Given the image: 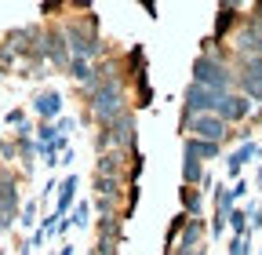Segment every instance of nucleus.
I'll return each mask as SVG.
<instances>
[{"label": "nucleus", "mask_w": 262, "mask_h": 255, "mask_svg": "<svg viewBox=\"0 0 262 255\" xmlns=\"http://www.w3.org/2000/svg\"><path fill=\"white\" fill-rule=\"evenodd\" d=\"M88 255H117V241H106V237H98V244H95Z\"/></svg>", "instance_id": "obj_20"}, {"label": "nucleus", "mask_w": 262, "mask_h": 255, "mask_svg": "<svg viewBox=\"0 0 262 255\" xmlns=\"http://www.w3.org/2000/svg\"><path fill=\"white\" fill-rule=\"evenodd\" d=\"M193 84H201V88H208L215 95H226V91H233V73H229V66L222 58L204 51L201 58L193 62Z\"/></svg>", "instance_id": "obj_2"}, {"label": "nucleus", "mask_w": 262, "mask_h": 255, "mask_svg": "<svg viewBox=\"0 0 262 255\" xmlns=\"http://www.w3.org/2000/svg\"><path fill=\"white\" fill-rule=\"evenodd\" d=\"M44 55L55 62V66L58 70H70V62H73V55H70V44H66V33H62V29H48V33H44Z\"/></svg>", "instance_id": "obj_7"}, {"label": "nucleus", "mask_w": 262, "mask_h": 255, "mask_svg": "<svg viewBox=\"0 0 262 255\" xmlns=\"http://www.w3.org/2000/svg\"><path fill=\"white\" fill-rule=\"evenodd\" d=\"M120 172H124V153L120 150H106L95 164V175H106V179H120Z\"/></svg>", "instance_id": "obj_8"}, {"label": "nucleus", "mask_w": 262, "mask_h": 255, "mask_svg": "<svg viewBox=\"0 0 262 255\" xmlns=\"http://www.w3.org/2000/svg\"><path fill=\"white\" fill-rule=\"evenodd\" d=\"M88 26H91V18H88L84 26H80V22L66 26L62 33H66V44H70V55H73V58H88V62H91L98 51H102V44H98V37L91 33Z\"/></svg>", "instance_id": "obj_3"}, {"label": "nucleus", "mask_w": 262, "mask_h": 255, "mask_svg": "<svg viewBox=\"0 0 262 255\" xmlns=\"http://www.w3.org/2000/svg\"><path fill=\"white\" fill-rule=\"evenodd\" d=\"M95 194L102 201H120V179H106V175H95Z\"/></svg>", "instance_id": "obj_14"}, {"label": "nucleus", "mask_w": 262, "mask_h": 255, "mask_svg": "<svg viewBox=\"0 0 262 255\" xmlns=\"http://www.w3.org/2000/svg\"><path fill=\"white\" fill-rule=\"evenodd\" d=\"M33 219H37V204L29 201V204L22 208V226H33Z\"/></svg>", "instance_id": "obj_21"}, {"label": "nucleus", "mask_w": 262, "mask_h": 255, "mask_svg": "<svg viewBox=\"0 0 262 255\" xmlns=\"http://www.w3.org/2000/svg\"><path fill=\"white\" fill-rule=\"evenodd\" d=\"M258 208H262V204H258Z\"/></svg>", "instance_id": "obj_26"}, {"label": "nucleus", "mask_w": 262, "mask_h": 255, "mask_svg": "<svg viewBox=\"0 0 262 255\" xmlns=\"http://www.w3.org/2000/svg\"><path fill=\"white\" fill-rule=\"evenodd\" d=\"M186 153L196 157V161H215L222 153V146L219 142H201V139H186Z\"/></svg>", "instance_id": "obj_11"}, {"label": "nucleus", "mask_w": 262, "mask_h": 255, "mask_svg": "<svg viewBox=\"0 0 262 255\" xmlns=\"http://www.w3.org/2000/svg\"><path fill=\"white\" fill-rule=\"evenodd\" d=\"M258 182H262V164H258Z\"/></svg>", "instance_id": "obj_24"}, {"label": "nucleus", "mask_w": 262, "mask_h": 255, "mask_svg": "<svg viewBox=\"0 0 262 255\" xmlns=\"http://www.w3.org/2000/svg\"><path fill=\"white\" fill-rule=\"evenodd\" d=\"M77 186H80L77 175H70V179L62 182V189H58V208H55L58 219H66V211H70V204H73V197H77Z\"/></svg>", "instance_id": "obj_12"}, {"label": "nucleus", "mask_w": 262, "mask_h": 255, "mask_svg": "<svg viewBox=\"0 0 262 255\" xmlns=\"http://www.w3.org/2000/svg\"><path fill=\"white\" fill-rule=\"evenodd\" d=\"M37 113L44 117V124H51V120L62 113V95H58V91H44V95H37Z\"/></svg>", "instance_id": "obj_10"}, {"label": "nucleus", "mask_w": 262, "mask_h": 255, "mask_svg": "<svg viewBox=\"0 0 262 255\" xmlns=\"http://www.w3.org/2000/svg\"><path fill=\"white\" fill-rule=\"evenodd\" d=\"M182 208H186V219H201V194L193 186L182 189Z\"/></svg>", "instance_id": "obj_16"}, {"label": "nucleus", "mask_w": 262, "mask_h": 255, "mask_svg": "<svg viewBox=\"0 0 262 255\" xmlns=\"http://www.w3.org/2000/svg\"><path fill=\"white\" fill-rule=\"evenodd\" d=\"M226 128H229V124H222L215 113L189 117V120H186V132H189V139H201V142H219V146H222V139H226Z\"/></svg>", "instance_id": "obj_4"}, {"label": "nucleus", "mask_w": 262, "mask_h": 255, "mask_svg": "<svg viewBox=\"0 0 262 255\" xmlns=\"http://www.w3.org/2000/svg\"><path fill=\"white\" fill-rule=\"evenodd\" d=\"M18 208V189H15V179H0V211L15 215Z\"/></svg>", "instance_id": "obj_13"}, {"label": "nucleus", "mask_w": 262, "mask_h": 255, "mask_svg": "<svg viewBox=\"0 0 262 255\" xmlns=\"http://www.w3.org/2000/svg\"><path fill=\"white\" fill-rule=\"evenodd\" d=\"M219 99L222 95H215V91H208V88H201V84H189L186 88V120L189 117H204V113H215L219 110Z\"/></svg>", "instance_id": "obj_5"}, {"label": "nucleus", "mask_w": 262, "mask_h": 255, "mask_svg": "<svg viewBox=\"0 0 262 255\" xmlns=\"http://www.w3.org/2000/svg\"><path fill=\"white\" fill-rule=\"evenodd\" d=\"M88 106H91V113H95V120L98 124H110V120H117L120 113H127V106H124V88H120V80L117 77H106L102 84H98L91 95H88Z\"/></svg>", "instance_id": "obj_1"}, {"label": "nucleus", "mask_w": 262, "mask_h": 255, "mask_svg": "<svg viewBox=\"0 0 262 255\" xmlns=\"http://www.w3.org/2000/svg\"><path fill=\"white\" fill-rule=\"evenodd\" d=\"M88 215H91V208H88V204L80 201V204L73 208V215L66 219V222H70V226H88Z\"/></svg>", "instance_id": "obj_19"}, {"label": "nucleus", "mask_w": 262, "mask_h": 255, "mask_svg": "<svg viewBox=\"0 0 262 255\" xmlns=\"http://www.w3.org/2000/svg\"><path fill=\"white\" fill-rule=\"evenodd\" d=\"M201 179H204V164L196 161V157L186 153V157H182V182H186V186H196Z\"/></svg>", "instance_id": "obj_15"}, {"label": "nucleus", "mask_w": 262, "mask_h": 255, "mask_svg": "<svg viewBox=\"0 0 262 255\" xmlns=\"http://www.w3.org/2000/svg\"><path fill=\"white\" fill-rule=\"evenodd\" d=\"M98 237L117 241V237H120V219H117V215H102V222H98Z\"/></svg>", "instance_id": "obj_17"}, {"label": "nucleus", "mask_w": 262, "mask_h": 255, "mask_svg": "<svg viewBox=\"0 0 262 255\" xmlns=\"http://www.w3.org/2000/svg\"><path fill=\"white\" fill-rule=\"evenodd\" d=\"M258 255H262V248H258Z\"/></svg>", "instance_id": "obj_25"}, {"label": "nucleus", "mask_w": 262, "mask_h": 255, "mask_svg": "<svg viewBox=\"0 0 262 255\" xmlns=\"http://www.w3.org/2000/svg\"><path fill=\"white\" fill-rule=\"evenodd\" d=\"M226 222L233 226V237H248V211H241V208H233L226 215Z\"/></svg>", "instance_id": "obj_18"}, {"label": "nucleus", "mask_w": 262, "mask_h": 255, "mask_svg": "<svg viewBox=\"0 0 262 255\" xmlns=\"http://www.w3.org/2000/svg\"><path fill=\"white\" fill-rule=\"evenodd\" d=\"M251 157H258V142H251V139H248L241 150H233V153H229V161H226V172L237 179V175H241V168L251 161Z\"/></svg>", "instance_id": "obj_9"}, {"label": "nucleus", "mask_w": 262, "mask_h": 255, "mask_svg": "<svg viewBox=\"0 0 262 255\" xmlns=\"http://www.w3.org/2000/svg\"><path fill=\"white\" fill-rule=\"evenodd\" d=\"M248 113H251V99H248V95H237V91H226L222 99H219V110H215V117L222 124H237Z\"/></svg>", "instance_id": "obj_6"}, {"label": "nucleus", "mask_w": 262, "mask_h": 255, "mask_svg": "<svg viewBox=\"0 0 262 255\" xmlns=\"http://www.w3.org/2000/svg\"><path fill=\"white\" fill-rule=\"evenodd\" d=\"M8 124H22V110H11L8 113Z\"/></svg>", "instance_id": "obj_23"}, {"label": "nucleus", "mask_w": 262, "mask_h": 255, "mask_svg": "<svg viewBox=\"0 0 262 255\" xmlns=\"http://www.w3.org/2000/svg\"><path fill=\"white\" fill-rule=\"evenodd\" d=\"M229 194H233V201H241V197H244V194H248V182H237V186H233V189H229Z\"/></svg>", "instance_id": "obj_22"}]
</instances>
